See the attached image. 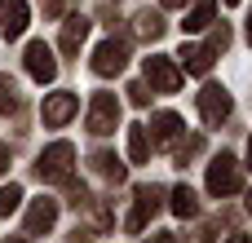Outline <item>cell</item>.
Instances as JSON below:
<instances>
[{"instance_id": "f1b7e54d", "label": "cell", "mask_w": 252, "mask_h": 243, "mask_svg": "<svg viewBox=\"0 0 252 243\" xmlns=\"http://www.w3.org/2000/svg\"><path fill=\"white\" fill-rule=\"evenodd\" d=\"M248 40H252V13H248Z\"/></svg>"}, {"instance_id": "5b68a950", "label": "cell", "mask_w": 252, "mask_h": 243, "mask_svg": "<svg viewBox=\"0 0 252 243\" xmlns=\"http://www.w3.org/2000/svg\"><path fill=\"white\" fill-rule=\"evenodd\" d=\"M142 71H146V84L159 89V93H177V89H182V71H177L168 58H146Z\"/></svg>"}, {"instance_id": "7402d4cb", "label": "cell", "mask_w": 252, "mask_h": 243, "mask_svg": "<svg viewBox=\"0 0 252 243\" xmlns=\"http://www.w3.org/2000/svg\"><path fill=\"white\" fill-rule=\"evenodd\" d=\"M226 44H230V31H226V27H217V31H213V40H208V49H213V53H221Z\"/></svg>"}, {"instance_id": "9c48e42d", "label": "cell", "mask_w": 252, "mask_h": 243, "mask_svg": "<svg viewBox=\"0 0 252 243\" xmlns=\"http://www.w3.org/2000/svg\"><path fill=\"white\" fill-rule=\"evenodd\" d=\"M159 199H164V190H159V186H142V190H137V204H133V213H128V221H124V226L137 235V230L159 213Z\"/></svg>"}, {"instance_id": "52a82bcc", "label": "cell", "mask_w": 252, "mask_h": 243, "mask_svg": "<svg viewBox=\"0 0 252 243\" xmlns=\"http://www.w3.org/2000/svg\"><path fill=\"white\" fill-rule=\"evenodd\" d=\"M199 115H204L208 124H221V120L230 115V93H226L221 84H204V89H199Z\"/></svg>"}, {"instance_id": "ba28073f", "label": "cell", "mask_w": 252, "mask_h": 243, "mask_svg": "<svg viewBox=\"0 0 252 243\" xmlns=\"http://www.w3.org/2000/svg\"><path fill=\"white\" fill-rule=\"evenodd\" d=\"M75 111H80V97H75V93H49V97H44V106H40V115H44V124H49V128H62Z\"/></svg>"}, {"instance_id": "83f0119b", "label": "cell", "mask_w": 252, "mask_h": 243, "mask_svg": "<svg viewBox=\"0 0 252 243\" xmlns=\"http://www.w3.org/2000/svg\"><path fill=\"white\" fill-rule=\"evenodd\" d=\"M248 168H252V137H248Z\"/></svg>"}, {"instance_id": "2e32d148", "label": "cell", "mask_w": 252, "mask_h": 243, "mask_svg": "<svg viewBox=\"0 0 252 243\" xmlns=\"http://www.w3.org/2000/svg\"><path fill=\"white\" fill-rule=\"evenodd\" d=\"M133 31H137L142 40H159V35H164V18H159L155 9H142V13L133 18Z\"/></svg>"}, {"instance_id": "44dd1931", "label": "cell", "mask_w": 252, "mask_h": 243, "mask_svg": "<svg viewBox=\"0 0 252 243\" xmlns=\"http://www.w3.org/2000/svg\"><path fill=\"white\" fill-rule=\"evenodd\" d=\"M18 204H22V190L18 186H0V217H9Z\"/></svg>"}, {"instance_id": "ffe728a7", "label": "cell", "mask_w": 252, "mask_h": 243, "mask_svg": "<svg viewBox=\"0 0 252 243\" xmlns=\"http://www.w3.org/2000/svg\"><path fill=\"white\" fill-rule=\"evenodd\" d=\"M9 111H18V89H13V80L0 71V115H9Z\"/></svg>"}, {"instance_id": "4dcf8cb0", "label": "cell", "mask_w": 252, "mask_h": 243, "mask_svg": "<svg viewBox=\"0 0 252 243\" xmlns=\"http://www.w3.org/2000/svg\"><path fill=\"white\" fill-rule=\"evenodd\" d=\"M9 243H27V239H9Z\"/></svg>"}, {"instance_id": "d4e9b609", "label": "cell", "mask_w": 252, "mask_h": 243, "mask_svg": "<svg viewBox=\"0 0 252 243\" xmlns=\"http://www.w3.org/2000/svg\"><path fill=\"white\" fill-rule=\"evenodd\" d=\"M9 168V146H0V173Z\"/></svg>"}, {"instance_id": "9a60e30c", "label": "cell", "mask_w": 252, "mask_h": 243, "mask_svg": "<svg viewBox=\"0 0 252 243\" xmlns=\"http://www.w3.org/2000/svg\"><path fill=\"white\" fill-rule=\"evenodd\" d=\"M128 159L133 164H146L151 159V133H146V124H133L128 128Z\"/></svg>"}, {"instance_id": "30bf717a", "label": "cell", "mask_w": 252, "mask_h": 243, "mask_svg": "<svg viewBox=\"0 0 252 243\" xmlns=\"http://www.w3.org/2000/svg\"><path fill=\"white\" fill-rule=\"evenodd\" d=\"M27 18H31L27 0H0V31H4L9 40H18V35L27 31Z\"/></svg>"}, {"instance_id": "ac0fdd59", "label": "cell", "mask_w": 252, "mask_h": 243, "mask_svg": "<svg viewBox=\"0 0 252 243\" xmlns=\"http://www.w3.org/2000/svg\"><path fill=\"white\" fill-rule=\"evenodd\" d=\"M93 173H102L106 182H124V164H120L111 151H97V155H93Z\"/></svg>"}, {"instance_id": "e0dca14e", "label": "cell", "mask_w": 252, "mask_h": 243, "mask_svg": "<svg viewBox=\"0 0 252 243\" xmlns=\"http://www.w3.org/2000/svg\"><path fill=\"white\" fill-rule=\"evenodd\" d=\"M213 13H217V0H195V9L186 13L182 27H186V31H204V27L213 22Z\"/></svg>"}, {"instance_id": "7a4b0ae2", "label": "cell", "mask_w": 252, "mask_h": 243, "mask_svg": "<svg viewBox=\"0 0 252 243\" xmlns=\"http://www.w3.org/2000/svg\"><path fill=\"white\" fill-rule=\"evenodd\" d=\"M208 190L213 195H239L244 190V173H239V159L235 155H217L208 164Z\"/></svg>"}, {"instance_id": "cb8c5ba5", "label": "cell", "mask_w": 252, "mask_h": 243, "mask_svg": "<svg viewBox=\"0 0 252 243\" xmlns=\"http://www.w3.org/2000/svg\"><path fill=\"white\" fill-rule=\"evenodd\" d=\"M146 243H177V235H151Z\"/></svg>"}, {"instance_id": "484cf974", "label": "cell", "mask_w": 252, "mask_h": 243, "mask_svg": "<svg viewBox=\"0 0 252 243\" xmlns=\"http://www.w3.org/2000/svg\"><path fill=\"white\" fill-rule=\"evenodd\" d=\"M226 243H252V235H230Z\"/></svg>"}, {"instance_id": "277c9868", "label": "cell", "mask_w": 252, "mask_h": 243, "mask_svg": "<svg viewBox=\"0 0 252 243\" xmlns=\"http://www.w3.org/2000/svg\"><path fill=\"white\" fill-rule=\"evenodd\" d=\"M124 62H128V44H124V40H102V44L93 49V71H97V75H120Z\"/></svg>"}, {"instance_id": "f546056e", "label": "cell", "mask_w": 252, "mask_h": 243, "mask_svg": "<svg viewBox=\"0 0 252 243\" xmlns=\"http://www.w3.org/2000/svg\"><path fill=\"white\" fill-rule=\"evenodd\" d=\"M248 213H252V195H248Z\"/></svg>"}, {"instance_id": "5bb4252c", "label": "cell", "mask_w": 252, "mask_h": 243, "mask_svg": "<svg viewBox=\"0 0 252 243\" xmlns=\"http://www.w3.org/2000/svg\"><path fill=\"white\" fill-rule=\"evenodd\" d=\"M151 133H155V142H159V146H173V142H177V133H182V120H177L173 111H159V115L151 120Z\"/></svg>"}, {"instance_id": "4316f807", "label": "cell", "mask_w": 252, "mask_h": 243, "mask_svg": "<svg viewBox=\"0 0 252 243\" xmlns=\"http://www.w3.org/2000/svg\"><path fill=\"white\" fill-rule=\"evenodd\" d=\"M159 4H164V9H182L186 0H159Z\"/></svg>"}, {"instance_id": "d6986e66", "label": "cell", "mask_w": 252, "mask_h": 243, "mask_svg": "<svg viewBox=\"0 0 252 243\" xmlns=\"http://www.w3.org/2000/svg\"><path fill=\"white\" fill-rule=\"evenodd\" d=\"M173 213H177V217H195V213H199V199H195L190 186H177V190H173Z\"/></svg>"}, {"instance_id": "3957f363", "label": "cell", "mask_w": 252, "mask_h": 243, "mask_svg": "<svg viewBox=\"0 0 252 243\" xmlns=\"http://www.w3.org/2000/svg\"><path fill=\"white\" fill-rule=\"evenodd\" d=\"M115 124H120V97L115 93H93V102H89V133L106 137V133H115Z\"/></svg>"}, {"instance_id": "8992f818", "label": "cell", "mask_w": 252, "mask_h": 243, "mask_svg": "<svg viewBox=\"0 0 252 243\" xmlns=\"http://www.w3.org/2000/svg\"><path fill=\"white\" fill-rule=\"evenodd\" d=\"M27 71H31V80H35V84H49V80L58 75L53 49H49L44 40H31V44H27Z\"/></svg>"}, {"instance_id": "4fadbf2b", "label": "cell", "mask_w": 252, "mask_h": 243, "mask_svg": "<svg viewBox=\"0 0 252 243\" xmlns=\"http://www.w3.org/2000/svg\"><path fill=\"white\" fill-rule=\"evenodd\" d=\"M89 40V18H66L62 22V53H80V44Z\"/></svg>"}, {"instance_id": "1f68e13d", "label": "cell", "mask_w": 252, "mask_h": 243, "mask_svg": "<svg viewBox=\"0 0 252 243\" xmlns=\"http://www.w3.org/2000/svg\"><path fill=\"white\" fill-rule=\"evenodd\" d=\"M226 4H239V0H226Z\"/></svg>"}, {"instance_id": "7c38bea8", "label": "cell", "mask_w": 252, "mask_h": 243, "mask_svg": "<svg viewBox=\"0 0 252 243\" xmlns=\"http://www.w3.org/2000/svg\"><path fill=\"white\" fill-rule=\"evenodd\" d=\"M177 58H182V66H186L190 75H208V71H213V49H208V44H182Z\"/></svg>"}, {"instance_id": "603a6c76", "label": "cell", "mask_w": 252, "mask_h": 243, "mask_svg": "<svg viewBox=\"0 0 252 243\" xmlns=\"http://www.w3.org/2000/svg\"><path fill=\"white\" fill-rule=\"evenodd\" d=\"M128 102H133V106H146V102H151L146 84H128Z\"/></svg>"}, {"instance_id": "6da1fadb", "label": "cell", "mask_w": 252, "mask_h": 243, "mask_svg": "<svg viewBox=\"0 0 252 243\" xmlns=\"http://www.w3.org/2000/svg\"><path fill=\"white\" fill-rule=\"evenodd\" d=\"M71 164H75V146H71V142H53V146L40 155L35 173H40L44 182H71Z\"/></svg>"}, {"instance_id": "8fae6325", "label": "cell", "mask_w": 252, "mask_h": 243, "mask_svg": "<svg viewBox=\"0 0 252 243\" xmlns=\"http://www.w3.org/2000/svg\"><path fill=\"white\" fill-rule=\"evenodd\" d=\"M58 221V199H35L27 213V235H49Z\"/></svg>"}]
</instances>
